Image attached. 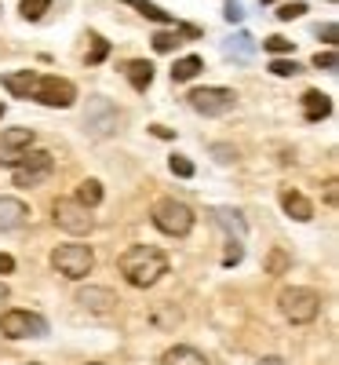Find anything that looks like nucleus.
Here are the masks:
<instances>
[{
  "mask_svg": "<svg viewBox=\"0 0 339 365\" xmlns=\"http://www.w3.org/2000/svg\"><path fill=\"white\" fill-rule=\"evenodd\" d=\"M48 8H51V0H19V15L26 22H41L48 15Z\"/></svg>",
  "mask_w": 339,
  "mask_h": 365,
  "instance_id": "a878e982",
  "label": "nucleus"
},
{
  "mask_svg": "<svg viewBox=\"0 0 339 365\" xmlns=\"http://www.w3.org/2000/svg\"><path fill=\"white\" fill-rule=\"evenodd\" d=\"M263 51H270V55L277 58V55H292V51H296V44H292L288 37H281V34H273V37H266V41H263Z\"/></svg>",
  "mask_w": 339,
  "mask_h": 365,
  "instance_id": "c85d7f7f",
  "label": "nucleus"
},
{
  "mask_svg": "<svg viewBox=\"0 0 339 365\" xmlns=\"http://www.w3.org/2000/svg\"><path fill=\"white\" fill-rule=\"evenodd\" d=\"M33 132L29 128H4L0 132V165H15L22 154L33 150Z\"/></svg>",
  "mask_w": 339,
  "mask_h": 365,
  "instance_id": "9b49d317",
  "label": "nucleus"
},
{
  "mask_svg": "<svg viewBox=\"0 0 339 365\" xmlns=\"http://www.w3.org/2000/svg\"><path fill=\"white\" fill-rule=\"evenodd\" d=\"M117 270H120V278H125L128 285L150 289V285H157L165 274L172 270V259L157 245H132L125 256L117 259Z\"/></svg>",
  "mask_w": 339,
  "mask_h": 365,
  "instance_id": "f257e3e1",
  "label": "nucleus"
},
{
  "mask_svg": "<svg viewBox=\"0 0 339 365\" xmlns=\"http://www.w3.org/2000/svg\"><path fill=\"white\" fill-rule=\"evenodd\" d=\"M11 168H15V172H11L15 187H19V190H33V187H41L44 179H51L55 158L48 154V150H29V154H22Z\"/></svg>",
  "mask_w": 339,
  "mask_h": 365,
  "instance_id": "423d86ee",
  "label": "nucleus"
},
{
  "mask_svg": "<svg viewBox=\"0 0 339 365\" xmlns=\"http://www.w3.org/2000/svg\"><path fill=\"white\" fill-rule=\"evenodd\" d=\"M306 15V4L303 0H292V4H281L277 8V22H292V19H303Z\"/></svg>",
  "mask_w": 339,
  "mask_h": 365,
  "instance_id": "7c9ffc66",
  "label": "nucleus"
},
{
  "mask_svg": "<svg viewBox=\"0 0 339 365\" xmlns=\"http://www.w3.org/2000/svg\"><path fill=\"white\" fill-rule=\"evenodd\" d=\"M73 197H77L80 205H88V208L103 205V182H99V179H84L80 187L73 190Z\"/></svg>",
  "mask_w": 339,
  "mask_h": 365,
  "instance_id": "393cba45",
  "label": "nucleus"
},
{
  "mask_svg": "<svg viewBox=\"0 0 339 365\" xmlns=\"http://www.w3.org/2000/svg\"><path fill=\"white\" fill-rule=\"evenodd\" d=\"M150 223L168 237H187L194 230V208L179 197H161L150 208Z\"/></svg>",
  "mask_w": 339,
  "mask_h": 365,
  "instance_id": "f03ea898",
  "label": "nucleus"
},
{
  "mask_svg": "<svg viewBox=\"0 0 339 365\" xmlns=\"http://www.w3.org/2000/svg\"><path fill=\"white\" fill-rule=\"evenodd\" d=\"M29 99H37L41 106H51V110H66L77 103V84L70 77H37V88Z\"/></svg>",
  "mask_w": 339,
  "mask_h": 365,
  "instance_id": "9d476101",
  "label": "nucleus"
},
{
  "mask_svg": "<svg viewBox=\"0 0 339 365\" xmlns=\"http://www.w3.org/2000/svg\"><path fill=\"white\" fill-rule=\"evenodd\" d=\"M88 365H103V361H88Z\"/></svg>",
  "mask_w": 339,
  "mask_h": 365,
  "instance_id": "c03bdc74",
  "label": "nucleus"
},
{
  "mask_svg": "<svg viewBox=\"0 0 339 365\" xmlns=\"http://www.w3.org/2000/svg\"><path fill=\"white\" fill-rule=\"evenodd\" d=\"M51 332L48 318L37 314V311H0V336L4 340H44Z\"/></svg>",
  "mask_w": 339,
  "mask_h": 365,
  "instance_id": "39448f33",
  "label": "nucleus"
},
{
  "mask_svg": "<svg viewBox=\"0 0 339 365\" xmlns=\"http://www.w3.org/2000/svg\"><path fill=\"white\" fill-rule=\"evenodd\" d=\"M288 263H292V256H288L285 249H270V256H266L263 270H266V274H273V278H277V274H285V270H288Z\"/></svg>",
  "mask_w": 339,
  "mask_h": 365,
  "instance_id": "bb28decb",
  "label": "nucleus"
},
{
  "mask_svg": "<svg viewBox=\"0 0 339 365\" xmlns=\"http://www.w3.org/2000/svg\"><path fill=\"white\" fill-rule=\"evenodd\" d=\"M215 220H219L237 241L249 234V220H244V212H241V208H226V205H223V208H215Z\"/></svg>",
  "mask_w": 339,
  "mask_h": 365,
  "instance_id": "412c9836",
  "label": "nucleus"
},
{
  "mask_svg": "<svg viewBox=\"0 0 339 365\" xmlns=\"http://www.w3.org/2000/svg\"><path fill=\"white\" fill-rule=\"evenodd\" d=\"M335 63H339L335 51H321V55H314V66H318V70H335Z\"/></svg>",
  "mask_w": 339,
  "mask_h": 365,
  "instance_id": "f704fd0d",
  "label": "nucleus"
},
{
  "mask_svg": "<svg viewBox=\"0 0 339 365\" xmlns=\"http://www.w3.org/2000/svg\"><path fill=\"white\" fill-rule=\"evenodd\" d=\"M51 267L63 274V278L80 282V278L91 274V267H95V252H91L88 245H77V241H66V245H58L51 252Z\"/></svg>",
  "mask_w": 339,
  "mask_h": 365,
  "instance_id": "0eeeda50",
  "label": "nucleus"
},
{
  "mask_svg": "<svg viewBox=\"0 0 339 365\" xmlns=\"http://www.w3.org/2000/svg\"><path fill=\"white\" fill-rule=\"evenodd\" d=\"M223 15H226V22H241V19H244V8L237 4V0H226V4H223Z\"/></svg>",
  "mask_w": 339,
  "mask_h": 365,
  "instance_id": "72a5a7b5",
  "label": "nucleus"
},
{
  "mask_svg": "<svg viewBox=\"0 0 339 365\" xmlns=\"http://www.w3.org/2000/svg\"><path fill=\"white\" fill-rule=\"evenodd\" d=\"M259 365H285L281 358H266V361H259Z\"/></svg>",
  "mask_w": 339,
  "mask_h": 365,
  "instance_id": "ea45409f",
  "label": "nucleus"
},
{
  "mask_svg": "<svg viewBox=\"0 0 339 365\" xmlns=\"http://www.w3.org/2000/svg\"><path fill=\"white\" fill-rule=\"evenodd\" d=\"M110 51H113V44H110L103 34H95V29H91V34H88V51H84V63H88V66H99V63H106V58H110Z\"/></svg>",
  "mask_w": 339,
  "mask_h": 365,
  "instance_id": "4be33fe9",
  "label": "nucleus"
},
{
  "mask_svg": "<svg viewBox=\"0 0 339 365\" xmlns=\"http://www.w3.org/2000/svg\"><path fill=\"white\" fill-rule=\"evenodd\" d=\"M8 274H15V259L8 252H0V278H8Z\"/></svg>",
  "mask_w": 339,
  "mask_h": 365,
  "instance_id": "c9c22d12",
  "label": "nucleus"
},
{
  "mask_svg": "<svg viewBox=\"0 0 339 365\" xmlns=\"http://www.w3.org/2000/svg\"><path fill=\"white\" fill-rule=\"evenodd\" d=\"M29 365H44V361H29Z\"/></svg>",
  "mask_w": 339,
  "mask_h": 365,
  "instance_id": "37998d69",
  "label": "nucleus"
},
{
  "mask_svg": "<svg viewBox=\"0 0 339 365\" xmlns=\"http://www.w3.org/2000/svg\"><path fill=\"white\" fill-rule=\"evenodd\" d=\"M168 168H172L179 179H194V172H197L194 161H190V158H182V154H172V158H168Z\"/></svg>",
  "mask_w": 339,
  "mask_h": 365,
  "instance_id": "c756f323",
  "label": "nucleus"
},
{
  "mask_svg": "<svg viewBox=\"0 0 339 365\" xmlns=\"http://www.w3.org/2000/svg\"><path fill=\"white\" fill-rule=\"evenodd\" d=\"M128 8H135L142 19H150V22H161V26H175V19L165 11V8H157V4H150V0H125Z\"/></svg>",
  "mask_w": 339,
  "mask_h": 365,
  "instance_id": "5701e85b",
  "label": "nucleus"
},
{
  "mask_svg": "<svg viewBox=\"0 0 339 365\" xmlns=\"http://www.w3.org/2000/svg\"><path fill=\"white\" fill-rule=\"evenodd\" d=\"M201 70H204V58L190 51V55L175 58V66H172V81H175V84H182V81H194Z\"/></svg>",
  "mask_w": 339,
  "mask_h": 365,
  "instance_id": "aec40b11",
  "label": "nucleus"
},
{
  "mask_svg": "<svg viewBox=\"0 0 339 365\" xmlns=\"http://www.w3.org/2000/svg\"><path fill=\"white\" fill-rule=\"evenodd\" d=\"M314 37L325 41L328 48H335V44H339V26H335V22H321V26H314Z\"/></svg>",
  "mask_w": 339,
  "mask_h": 365,
  "instance_id": "2f4dec72",
  "label": "nucleus"
},
{
  "mask_svg": "<svg viewBox=\"0 0 339 365\" xmlns=\"http://www.w3.org/2000/svg\"><path fill=\"white\" fill-rule=\"evenodd\" d=\"M161 365H208V358L194 344H175L161 354Z\"/></svg>",
  "mask_w": 339,
  "mask_h": 365,
  "instance_id": "a211bd4d",
  "label": "nucleus"
},
{
  "mask_svg": "<svg viewBox=\"0 0 339 365\" xmlns=\"http://www.w3.org/2000/svg\"><path fill=\"white\" fill-rule=\"evenodd\" d=\"M212 154L219 161H237V150H226V146H212Z\"/></svg>",
  "mask_w": 339,
  "mask_h": 365,
  "instance_id": "e433bc0d",
  "label": "nucleus"
},
{
  "mask_svg": "<svg viewBox=\"0 0 339 365\" xmlns=\"http://www.w3.org/2000/svg\"><path fill=\"white\" fill-rule=\"evenodd\" d=\"M8 299H11V289H8L4 282H0V311H4V307H8Z\"/></svg>",
  "mask_w": 339,
  "mask_h": 365,
  "instance_id": "58836bf2",
  "label": "nucleus"
},
{
  "mask_svg": "<svg viewBox=\"0 0 339 365\" xmlns=\"http://www.w3.org/2000/svg\"><path fill=\"white\" fill-rule=\"evenodd\" d=\"M37 77H41V73H33V70H15V73H8V77H0V84H4L8 96L29 99V96H33V88H37Z\"/></svg>",
  "mask_w": 339,
  "mask_h": 365,
  "instance_id": "dca6fc26",
  "label": "nucleus"
},
{
  "mask_svg": "<svg viewBox=\"0 0 339 365\" xmlns=\"http://www.w3.org/2000/svg\"><path fill=\"white\" fill-rule=\"evenodd\" d=\"M223 51H226L230 58H241V63H249V58L256 55V41L244 34V29H237V34H230V37L223 41Z\"/></svg>",
  "mask_w": 339,
  "mask_h": 365,
  "instance_id": "6ab92c4d",
  "label": "nucleus"
},
{
  "mask_svg": "<svg viewBox=\"0 0 339 365\" xmlns=\"http://www.w3.org/2000/svg\"><path fill=\"white\" fill-rule=\"evenodd\" d=\"M187 103L201 113V117H223L226 110L237 106V91L234 88H215V84H201L187 91Z\"/></svg>",
  "mask_w": 339,
  "mask_h": 365,
  "instance_id": "1a4fd4ad",
  "label": "nucleus"
},
{
  "mask_svg": "<svg viewBox=\"0 0 339 365\" xmlns=\"http://www.w3.org/2000/svg\"><path fill=\"white\" fill-rule=\"evenodd\" d=\"M281 212L296 223H311L314 220V201L299 190H281Z\"/></svg>",
  "mask_w": 339,
  "mask_h": 365,
  "instance_id": "4468645a",
  "label": "nucleus"
},
{
  "mask_svg": "<svg viewBox=\"0 0 339 365\" xmlns=\"http://www.w3.org/2000/svg\"><path fill=\"white\" fill-rule=\"evenodd\" d=\"M120 128H125V117H120V106L106 96H91L88 110H84V132L91 139H113Z\"/></svg>",
  "mask_w": 339,
  "mask_h": 365,
  "instance_id": "7ed1b4c3",
  "label": "nucleus"
},
{
  "mask_svg": "<svg viewBox=\"0 0 339 365\" xmlns=\"http://www.w3.org/2000/svg\"><path fill=\"white\" fill-rule=\"evenodd\" d=\"M51 223L66 234H91L95 230V212L80 205L77 197H58L51 205Z\"/></svg>",
  "mask_w": 339,
  "mask_h": 365,
  "instance_id": "6e6552de",
  "label": "nucleus"
},
{
  "mask_svg": "<svg viewBox=\"0 0 339 365\" xmlns=\"http://www.w3.org/2000/svg\"><path fill=\"white\" fill-rule=\"evenodd\" d=\"M179 44H182V34H179V29H157V34L150 37V48H153V51H161V55L179 51Z\"/></svg>",
  "mask_w": 339,
  "mask_h": 365,
  "instance_id": "b1692460",
  "label": "nucleus"
},
{
  "mask_svg": "<svg viewBox=\"0 0 339 365\" xmlns=\"http://www.w3.org/2000/svg\"><path fill=\"white\" fill-rule=\"evenodd\" d=\"M4 113H8V106H4V103H0V117H4Z\"/></svg>",
  "mask_w": 339,
  "mask_h": 365,
  "instance_id": "79ce46f5",
  "label": "nucleus"
},
{
  "mask_svg": "<svg viewBox=\"0 0 339 365\" xmlns=\"http://www.w3.org/2000/svg\"><path fill=\"white\" fill-rule=\"evenodd\" d=\"M259 4H263V8H270V4H277V0H259Z\"/></svg>",
  "mask_w": 339,
  "mask_h": 365,
  "instance_id": "a19ab883",
  "label": "nucleus"
},
{
  "mask_svg": "<svg viewBox=\"0 0 339 365\" xmlns=\"http://www.w3.org/2000/svg\"><path fill=\"white\" fill-rule=\"evenodd\" d=\"M29 223V205L22 197L0 194V230H19Z\"/></svg>",
  "mask_w": 339,
  "mask_h": 365,
  "instance_id": "ddd939ff",
  "label": "nucleus"
},
{
  "mask_svg": "<svg viewBox=\"0 0 339 365\" xmlns=\"http://www.w3.org/2000/svg\"><path fill=\"white\" fill-rule=\"evenodd\" d=\"M244 259V249H241V241H230L226 245V256H223V267H237Z\"/></svg>",
  "mask_w": 339,
  "mask_h": 365,
  "instance_id": "473e14b6",
  "label": "nucleus"
},
{
  "mask_svg": "<svg viewBox=\"0 0 339 365\" xmlns=\"http://www.w3.org/2000/svg\"><path fill=\"white\" fill-rule=\"evenodd\" d=\"M77 303L88 307V314H113L117 311V292L110 285H80Z\"/></svg>",
  "mask_w": 339,
  "mask_h": 365,
  "instance_id": "f8f14e48",
  "label": "nucleus"
},
{
  "mask_svg": "<svg viewBox=\"0 0 339 365\" xmlns=\"http://www.w3.org/2000/svg\"><path fill=\"white\" fill-rule=\"evenodd\" d=\"M0 15H4V4H0Z\"/></svg>",
  "mask_w": 339,
  "mask_h": 365,
  "instance_id": "a18cd8bd",
  "label": "nucleus"
},
{
  "mask_svg": "<svg viewBox=\"0 0 339 365\" xmlns=\"http://www.w3.org/2000/svg\"><path fill=\"white\" fill-rule=\"evenodd\" d=\"M150 135H157V139H165V143H168V139H175V132H172V128H165V125H150Z\"/></svg>",
  "mask_w": 339,
  "mask_h": 365,
  "instance_id": "4c0bfd02",
  "label": "nucleus"
},
{
  "mask_svg": "<svg viewBox=\"0 0 339 365\" xmlns=\"http://www.w3.org/2000/svg\"><path fill=\"white\" fill-rule=\"evenodd\" d=\"M270 73H273V77H299V73H303V66L296 63V58H285V55H277L273 63H270Z\"/></svg>",
  "mask_w": 339,
  "mask_h": 365,
  "instance_id": "cd10ccee",
  "label": "nucleus"
},
{
  "mask_svg": "<svg viewBox=\"0 0 339 365\" xmlns=\"http://www.w3.org/2000/svg\"><path fill=\"white\" fill-rule=\"evenodd\" d=\"M120 73L128 77V84L135 88V91H150V84H153V63L150 58H128V63H120Z\"/></svg>",
  "mask_w": 339,
  "mask_h": 365,
  "instance_id": "2eb2a0df",
  "label": "nucleus"
},
{
  "mask_svg": "<svg viewBox=\"0 0 339 365\" xmlns=\"http://www.w3.org/2000/svg\"><path fill=\"white\" fill-rule=\"evenodd\" d=\"M303 113H306V120H328L332 117V96H325L318 88L303 91Z\"/></svg>",
  "mask_w": 339,
  "mask_h": 365,
  "instance_id": "f3484780",
  "label": "nucleus"
},
{
  "mask_svg": "<svg viewBox=\"0 0 339 365\" xmlns=\"http://www.w3.org/2000/svg\"><path fill=\"white\" fill-rule=\"evenodd\" d=\"M277 311H281L292 325H311L321 314V296L314 289H303V285H288L277 292Z\"/></svg>",
  "mask_w": 339,
  "mask_h": 365,
  "instance_id": "20e7f679",
  "label": "nucleus"
}]
</instances>
